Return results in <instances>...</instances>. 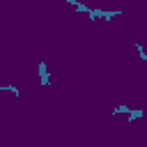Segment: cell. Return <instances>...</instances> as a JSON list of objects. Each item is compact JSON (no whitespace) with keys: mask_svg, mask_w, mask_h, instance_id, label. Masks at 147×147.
Here are the masks:
<instances>
[{"mask_svg":"<svg viewBox=\"0 0 147 147\" xmlns=\"http://www.w3.org/2000/svg\"><path fill=\"white\" fill-rule=\"evenodd\" d=\"M74 9H76V14H87V11H90V9H92V7H87V5H85V2H78V5H76V7H74Z\"/></svg>","mask_w":147,"mask_h":147,"instance_id":"obj_4","label":"cell"},{"mask_svg":"<svg viewBox=\"0 0 147 147\" xmlns=\"http://www.w3.org/2000/svg\"><path fill=\"white\" fill-rule=\"evenodd\" d=\"M39 80H41V85H44V87H48V85H51V76H48V67H46V62H44V60L39 62Z\"/></svg>","mask_w":147,"mask_h":147,"instance_id":"obj_1","label":"cell"},{"mask_svg":"<svg viewBox=\"0 0 147 147\" xmlns=\"http://www.w3.org/2000/svg\"><path fill=\"white\" fill-rule=\"evenodd\" d=\"M67 5H71V7H76V5H78V0H67Z\"/></svg>","mask_w":147,"mask_h":147,"instance_id":"obj_8","label":"cell"},{"mask_svg":"<svg viewBox=\"0 0 147 147\" xmlns=\"http://www.w3.org/2000/svg\"><path fill=\"white\" fill-rule=\"evenodd\" d=\"M129 113H131V108H129V106H124V103L110 110V115H129Z\"/></svg>","mask_w":147,"mask_h":147,"instance_id":"obj_2","label":"cell"},{"mask_svg":"<svg viewBox=\"0 0 147 147\" xmlns=\"http://www.w3.org/2000/svg\"><path fill=\"white\" fill-rule=\"evenodd\" d=\"M0 92H11L14 96H18V87L16 85H0Z\"/></svg>","mask_w":147,"mask_h":147,"instance_id":"obj_3","label":"cell"},{"mask_svg":"<svg viewBox=\"0 0 147 147\" xmlns=\"http://www.w3.org/2000/svg\"><path fill=\"white\" fill-rule=\"evenodd\" d=\"M119 14H122L119 9H115V11H101V18H103V21H110L113 16H119Z\"/></svg>","mask_w":147,"mask_h":147,"instance_id":"obj_5","label":"cell"},{"mask_svg":"<svg viewBox=\"0 0 147 147\" xmlns=\"http://www.w3.org/2000/svg\"><path fill=\"white\" fill-rule=\"evenodd\" d=\"M136 51H138L140 60H142V62H147V53H145V48H142V44H140V41H136Z\"/></svg>","mask_w":147,"mask_h":147,"instance_id":"obj_6","label":"cell"},{"mask_svg":"<svg viewBox=\"0 0 147 147\" xmlns=\"http://www.w3.org/2000/svg\"><path fill=\"white\" fill-rule=\"evenodd\" d=\"M142 115H145V110H131V113H129V122H133V119H140Z\"/></svg>","mask_w":147,"mask_h":147,"instance_id":"obj_7","label":"cell"}]
</instances>
